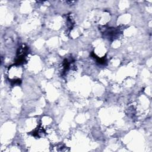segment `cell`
<instances>
[{
    "mask_svg": "<svg viewBox=\"0 0 152 152\" xmlns=\"http://www.w3.org/2000/svg\"><path fill=\"white\" fill-rule=\"evenodd\" d=\"M119 30L115 28H108L107 30H106L104 32V33L106 34L107 37L110 39H114L116 37V35L119 33Z\"/></svg>",
    "mask_w": 152,
    "mask_h": 152,
    "instance_id": "cell-1",
    "label": "cell"
}]
</instances>
